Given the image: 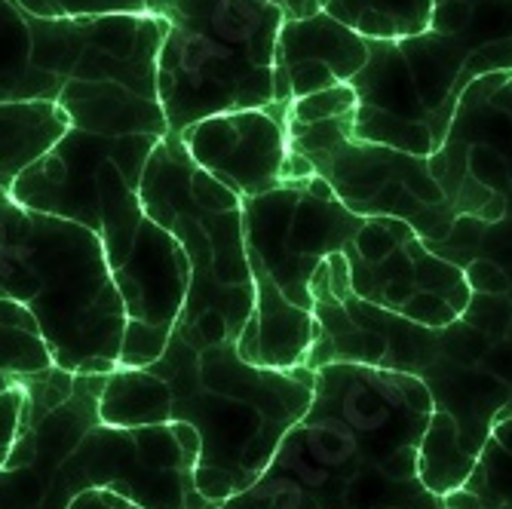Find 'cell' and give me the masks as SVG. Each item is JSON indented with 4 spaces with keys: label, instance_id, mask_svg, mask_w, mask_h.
Wrapping results in <instances>:
<instances>
[{
    "label": "cell",
    "instance_id": "11",
    "mask_svg": "<svg viewBox=\"0 0 512 509\" xmlns=\"http://www.w3.org/2000/svg\"><path fill=\"white\" fill-rule=\"evenodd\" d=\"M341 258L356 298L424 326L454 322L470 304L463 270L430 252L399 218H365Z\"/></svg>",
    "mask_w": 512,
    "mask_h": 509
},
{
    "label": "cell",
    "instance_id": "12",
    "mask_svg": "<svg viewBox=\"0 0 512 509\" xmlns=\"http://www.w3.org/2000/svg\"><path fill=\"white\" fill-rule=\"evenodd\" d=\"M175 138L206 175L240 200L273 191L286 181L289 132L286 111L276 105L215 114Z\"/></svg>",
    "mask_w": 512,
    "mask_h": 509
},
{
    "label": "cell",
    "instance_id": "6",
    "mask_svg": "<svg viewBox=\"0 0 512 509\" xmlns=\"http://www.w3.org/2000/svg\"><path fill=\"white\" fill-rule=\"evenodd\" d=\"M138 197L188 258L191 283L172 332L197 347L237 344L255 307L243 200L206 175L175 135L148 157Z\"/></svg>",
    "mask_w": 512,
    "mask_h": 509
},
{
    "label": "cell",
    "instance_id": "14",
    "mask_svg": "<svg viewBox=\"0 0 512 509\" xmlns=\"http://www.w3.org/2000/svg\"><path fill=\"white\" fill-rule=\"evenodd\" d=\"M68 129V114L59 102H0V197L13 181L50 151Z\"/></svg>",
    "mask_w": 512,
    "mask_h": 509
},
{
    "label": "cell",
    "instance_id": "22",
    "mask_svg": "<svg viewBox=\"0 0 512 509\" xmlns=\"http://www.w3.org/2000/svg\"><path fill=\"white\" fill-rule=\"evenodd\" d=\"M68 509H145V506H138L135 500L108 488H89V491H80L68 503Z\"/></svg>",
    "mask_w": 512,
    "mask_h": 509
},
{
    "label": "cell",
    "instance_id": "21",
    "mask_svg": "<svg viewBox=\"0 0 512 509\" xmlns=\"http://www.w3.org/2000/svg\"><path fill=\"white\" fill-rule=\"evenodd\" d=\"M19 414H22V387L0 396V464L7 460L10 445L19 430Z\"/></svg>",
    "mask_w": 512,
    "mask_h": 509
},
{
    "label": "cell",
    "instance_id": "15",
    "mask_svg": "<svg viewBox=\"0 0 512 509\" xmlns=\"http://www.w3.org/2000/svg\"><path fill=\"white\" fill-rule=\"evenodd\" d=\"M34 16L0 0V102H56L62 83L34 65Z\"/></svg>",
    "mask_w": 512,
    "mask_h": 509
},
{
    "label": "cell",
    "instance_id": "3",
    "mask_svg": "<svg viewBox=\"0 0 512 509\" xmlns=\"http://www.w3.org/2000/svg\"><path fill=\"white\" fill-rule=\"evenodd\" d=\"M313 399V372L246 362L237 344L197 347L178 332L138 368H114L99 396L111 427L188 424L197 436L194 485L215 506L246 491Z\"/></svg>",
    "mask_w": 512,
    "mask_h": 509
},
{
    "label": "cell",
    "instance_id": "19",
    "mask_svg": "<svg viewBox=\"0 0 512 509\" xmlns=\"http://www.w3.org/2000/svg\"><path fill=\"white\" fill-rule=\"evenodd\" d=\"M37 19H102V16H151L169 0H16Z\"/></svg>",
    "mask_w": 512,
    "mask_h": 509
},
{
    "label": "cell",
    "instance_id": "23",
    "mask_svg": "<svg viewBox=\"0 0 512 509\" xmlns=\"http://www.w3.org/2000/svg\"><path fill=\"white\" fill-rule=\"evenodd\" d=\"M270 4H276L279 10H283L286 19H301V16L322 10V0H270Z\"/></svg>",
    "mask_w": 512,
    "mask_h": 509
},
{
    "label": "cell",
    "instance_id": "8",
    "mask_svg": "<svg viewBox=\"0 0 512 509\" xmlns=\"http://www.w3.org/2000/svg\"><path fill=\"white\" fill-rule=\"evenodd\" d=\"M157 96L169 135L230 111L273 108L276 34L270 0H169L157 13Z\"/></svg>",
    "mask_w": 512,
    "mask_h": 509
},
{
    "label": "cell",
    "instance_id": "10",
    "mask_svg": "<svg viewBox=\"0 0 512 509\" xmlns=\"http://www.w3.org/2000/svg\"><path fill=\"white\" fill-rule=\"evenodd\" d=\"M197 436L188 424H92L59 460L40 509H68L89 488H108L145 509H209L194 485Z\"/></svg>",
    "mask_w": 512,
    "mask_h": 509
},
{
    "label": "cell",
    "instance_id": "17",
    "mask_svg": "<svg viewBox=\"0 0 512 509\" xmlns=\"http://www.w3.org/2000/svg\"><path fill=\"white\" fill-rule=\"evenodd\" d=\"M322 10L368 40H402L430 31L433 0H322Z\"/></svg>",
    "mask_w": 512,
    "mask_h": 509
},
{
    "label": "cell",
    "instance_id": "5",
    "mask_svg": "<svg viewBox=\"0 0 512 509\" xmlns=\"http://www.w3.org/2000/svg\"><path fill=\"white\" fill-rule=\"evenodd\" d=\"M365 224L322 178L283 181L243 200V237L255 286V307L237 350L264 368L304 365L313 338V273L344 252Z\"/></svg>",
    "mask_w": 512,
    "mask_h": 509
},
{
    "label": "cell",
    "instance_id": "4",
    "mask_svg": "<svg viewBox=\"0 0 512 509\" xmlns=\"http://www.w3.org/2000/svg\"><path fill=\"white\" fill-rule=\"evenodd\" d=\"M0 301L28 310L62 372L120 368L126 307L89 224L0 197Z\"/></svg>",
    "mask_w": 512,
    "mask_h": 509
},
{
    "label": "cell",
    "instance_id": "18",
    "mask_svg": "<svg viewBox=\"0 0 512 509\" xmlns=\"http://www.w3.org/2000/svg\"><path fill=\"white\" fill-rule=\"evenodd\" d=\"M46 368H53V359L28 310L13 301H0V396Z\"/></svg>",
    "mask_w": 512,
    "mask_h": 509
},
{
    "label": "cell",
    "instance_id": "1",
    "mask_svg": "<svg viewBox=\"0 0 512 509\" xmlns=\"http://www.w3.org/2000/svg\"><path fill=\"white\" fill-rule=\"evenodd\" d=\"M310 292L316 338L304 368L359 362L421 381L433 418L417 470L433 494L454 491L491 427L512 418V295L470 292L454 322L424 326L356 298L341 252L316 267Z\"/></svg>",
    "mask_w": 512,
    "mask_h": 509
},
{
    "label": "cell",
    "instance_id": "13",
    "mask_svg": "<svg viewBox=\"0 0 512 509\" xmlns=\"http://www.w3.org/2000/svg\"><path fill=\"white\" fill-rule=\"evenodd\" d=\"M371 40L338 22L325 10L286 19L276 34L273 59V102L289 108L295 99L319 89L350 83L368 62Z\"/></svg>",
    "mask_w": 512,
    "mask_h": 509
},
{
    "label": "cell",
    "instance_id": "9",
    "mask_svg": "<svg viewBox=\"0 0 512 509\" xmlns=\"http://www.w3.org/2000/svg\"><path fill=\"white\" fill-rule=\"evenodd\" d=\"M350 114L313 123L286 120L289 151L298 154L332 194L362 218H399L427 249L439 246L454 227V212L430 169V157L359 142Z\"/></svg>",
    "mask_w": 512,
    "mask_h": 509
},
{
    "label": "cell",
    "instance_id": "16",
    "mask_svg": "<svg viewBox=\"0 0 512 509\" xmlns=\"http://www.w3.org/2000/svg\"><path fill=\"white\" fill-rule=\"evenodd\" d=\"M442 500L448 509H512V418L491 427L467 479Z\"/></svg>",
    "mask_w": 512,
    "mask_h": 509
},
{
    "label": "cell",
    "instance_id": "20",
    "mask_svg": "<svg viewBox=\"0 0 512 509\" xmlns=\"http://www.w3.org/2000/svg\"><path fill=\"white\" fill-rule=\"evenodd\" d=\"M473 4L470 0H436L433 4V19L430 28L439 34H451V37H463L470 31L473 22Z\"/></svg>",
    "mask_w": 512,
    "mask_h": 509
},
{
    "label": "cell",
    "instance_id": "2",
    "mask_svg": "<svg viewBox=\"0 0 512 509\" xmlns=\"http://www.w3.org/2000/svg\"><path fill=\"white\" fill-rule=\"evenodd\" d=\"M433 402L421 381L359 362L313 368V399L267 470L209 509H448L421 470Z\"/></svg>",
    "mask_w": 512,
    "mask_h": 509
},
{
    "label": "cell",
    "instance_id": "7",
    "mask_svg": "<svg viewBox=\"0 0 512 509\" xmlns=\"http://www.w3.org/2000/svg\"><path fill=\"white\" fill-rule=\"evenodd\" d=\"M430 169L454 212L430 252L463 270L470 292L512 295V71L467 83Z\"/></svg>",
    "mask_w": 512,
    "mask_h": 509
}]
</instances>
